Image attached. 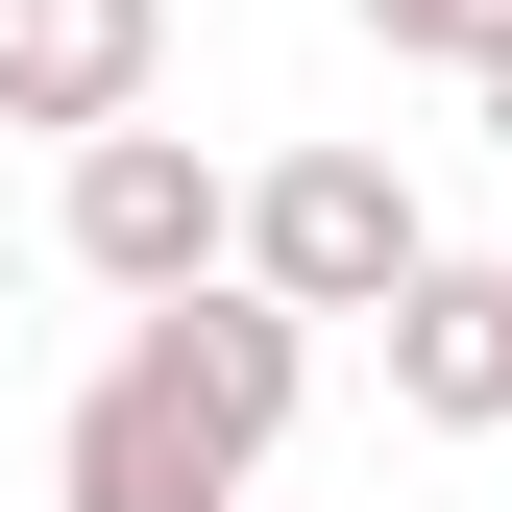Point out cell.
I'll list each match as a JSON object with an SVG mask.
<instances>
[{
	"label": "cell",
	"mask_w": 512,
	"mask_h": 512,
	"mask_svg": "<svg viewBox=\"0 0 512 512\" xmlns=\"http://www.w3.org/2000/svg\"><path fill=\"white\" fill-rule=\"evenodd\" d=\"M171 98V0H0V122H49V147H98V122Z\"/></svg>",
	"instance_id": "obj_4"
},
{
	"label": "cell",
	"mask_w": 512,
	"mask_h": 512,
	"mask_svg": "<svg viewBox=\"0 0 512 512\" xmlns=\"http://www.w3.org/2000/svg\"><path fill=\"white\" fill-rule=\"evenodd\" d=\"M464 98H488V147H512V49H488V74H464Z\"/></svg>",
	"instance_id": "obj_7"
},
{
	"label": "cell",
	"mask_w": 512,
	"mask_h": 512,
	"mask_svg": "<svg viewBox=\"0 0 512 512\" xmlns=\"http://www.w3.org/2000/svg\"><path fill=\"white\" fill-rule=\"evenodd\" d=\"M244 269H269L293 317H391L439 269V220H415L391 147H269V171H244Z\"/></svg>",
	"instance_id": "obj_3"
},
{
	"label": "cell",
	"mask_w": 512,
	"mask_h": 512,
	"mask_svg": "<svg viewBox=\"0 0 512 512\" xmlns=\"http://www.w3.org/2000/svg\"><path fill=\"white\" fill-rule=\"evenodd\" d=\"M49 244L147 317V293H196V269H244V171L196 147V122H98L74 171H49Z\"/></svg>",
	"instance_id": "obj_2"
},
{
	"label": "cell",
	"mask_w": 512,
	"mask_h": 512,
	"mask_svg": "<svg viewBox=\"0 0 512 512\" xmlns=\"http://www.w3.org/2000/svg\"><path fill=\"white\" fill-rule=\"evenodd\" d=\"M0 293H25V220H0Z\"/></svg>",
	"instance_id": "obj_8"
},
{
	"label": "cell",
	"mask_w": 512,
	"mask_h": 512,
	"mask_svg": "<svg viewBox=\"0 0 512 512\" xmlns=\"http://www.w3.org/2000/svg\"><path fill=\"white\" fill-rule=\"evenodd\" d=\"M366 342H391V415H415V439H512V269H464V244H439Z\"/></svg>",
	"instance_id": "obj_5"
},
{
	"label": "cell",
	"mask_w": 512,
	"mask_h": 512,
	"mask_svg": "<svg viewBox=\"0 0 512 512\" xmlns=\"http://www.w3.org/2000/svg\"><path fill=\"white\" fill-rule=\"evenodd\" d=\"M317 391V317L269 269H196V293H147L122 317V366L74 391V439H49V512H244L269 488V439Z\"/></svg>",
	"instance_id": "obj_1"
},
{
	"label": "cell",
	"mask_w": 512,
	"mask_h": 512,
	"mask_svg": "<svg viewBox=\"0 0 512 512\" xmlns=\"http://www.w3.org/2000/svg\"><path fill=\"white\" fill-rule=\"evenodd\" d=\"M366 49H391V74H488V49H512V0H366Z\"/></svg>",
	"instance_id": "obj_6"
}]
</instances>
